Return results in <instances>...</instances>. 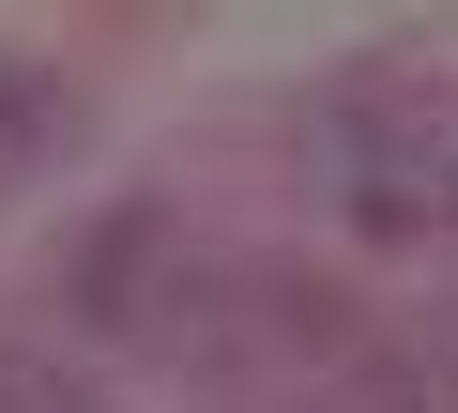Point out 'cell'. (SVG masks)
<instances>
[{"label":"cell","instance_id":"cell-4","mask_svg":"<svg viewBox=\"0 0 458 413\" xmlns=\"http://www.w3.org/2000/svg\"><path fill=\"white\" fill-rule=\"evenodd\" d=\"M0 413H123L107 383H77V367H31V352H0Z\"/></svg>","mask_w":458,"mask_h":413},{"label":"cell","instance_id":"cell-1","mask_svg":"<svg viewBox=\"0 0 458 413\" xmlns=\"http://www.w3.org/2000/svg\"><path fill=\"white\" fill-rule=\"evenodd\" d=\"M168 291H183V215L168 199H107V215L77 230V261H62V306L92 337H153Z\"/></svg>","mask_w":458,"mask_h":413},{"label":"cell","instance_id":"cell-2","mask_svg":"<svg viewBox=\"0 0 458 413\" xmlns=\"http://www.w3.org/2000/svg\"><path fill=\"white\" fill-rule=\"evenodd\" d=\"M77 138V92L47 77V62H0V184H16V168H47Z\"/></svg>","mask_w":458,"mask_h":413},{"label":"cell","instance_id":"cell-3","mask_svg":"<svg viewBox=\"0 0 458 413\" xmlns=\"http://www.w3.org/2000/svg\"><path fill=\"white\" fill-rule=\"evenodd\" d=\"M321 413H428V383H412V352H336V398Z\"/></svg>","mask_w":458,"mask_h":413},{"label":"cell","instance_id":"cell-5","mask_svg":"<svg viewBox=\"0 0 458 413\" xmlns=\"http://www.w3.org/2000/svg\"><path fill=\"white\" fill-rule=\"evenodd\" d=\"M443 230H458V153H443Z\"/></svg>","mask_w":458,"mask_h":413}]
</instances>
